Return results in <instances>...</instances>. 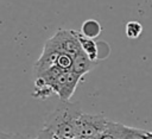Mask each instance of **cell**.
Returning <instances> with one entry per match:
<instances>
[{
    "label": "cell",
    "mask_w": 152,
    "mask_h": 139,
    "mask_svg": "<svg viewBox=\"0 0 152 139\" xmlns=\"http://www.w3.org/2000/svg\"><path fill=\"white\" fill-rule=\"evenodd\" d=\"M83 112L78 103L61 101L56 109L45 119L44 127L55 132L62 139H76V120Z\"/></svg>",
    "instance_id": "1"
},
{
    "label": "cell",
    "mask_w": 152,
    "mask_h": 139,
    "mask_svg": "<svg viewBox=\"0 0 152 139\" xmlns=\"http://www.w3.org/2000/svg\"><path fill=\"white\" fill-rule=\"evenodd\" d=\"M108 124H109V119H107L102 114L82 113L76 120V125H75L76 139L97 137L107 131Z\"/></svg>",
    "instance_id": "2"
},
{
    "label": "cell",
    "mask_w": 152,
    "mask_h": 139,
    "mask_svg": "<svg viewBox=\"0 0 152 139\" xmlns=\"http://www.w3.org/2000/svg\"><path fill=\"white\" fill-rule=\"evenodd\" d=\"M44 45L59 53H69L71 56H76L82 50L76 31L74 30H57L56 33L45 42Z\"/></svg>",
    "instance_id": "3"
},
{
    "label": "cell",
    "mask_w": 152,
    "mask_h": 139,
    "mask_svg": "<svg viewBox=\"0 0 152 139\" xmlns=\"http://www.w3.org/2000/svg\"><path fill=\"white\" fill-rule=\"evenodd\" d=\"M83 77L75 74L72 70L63 71L51 84V88L56 95H58L61 101H69L74 95L78 83Z\"/></svg>",
    "instance_id": "4"
},
{
    "label": "cell",
    "mask_w": 152,
    "mask_h": 139,
    "mask_svg": "<svg viewBox=\"0 0 152 139\" xmlns=\"http://www.w3.org/2000/svg\"><path fill=\"white\" fill-rule=\"evenodd\" d=\"M107 132L110 133L115 139H145L146 131L128 127L120 122L109 120Z\"/></svg>",
    "instance_id": "5"
},
{
    "label": "cell",
    "mask_w": 152,
    "mask_h": 139,
    "mask_svg": "<svg viewBox=\"0 0 152 139\" xmlns=\"http://www.w3.org/2000/svg\"><path fill=\"white\" fill-rule=\"evenodd\" d=\"M97 65V62L90 59L83 50H81L76 56H74V64H72V71L77 74L81 77H84L86 74L90 72Z\"/></svg>",
    "instance_id": "6"
},
{
    "label": "cell",
    "mask_w": 152,
    "mask_h": 139,
    "mask_svg": "<svg viewBox=\"0 0 152 139\" xmlns=\"http://www.w3.org/2000/svg\"><path fill=\"white\" fill-rule=\"evenodd\" d=\"M76 34H77V38L80 40V44H81V48L83 50V52L93 61L97 62V42H95L94 39H90V38H87L84 37L80 31H76Z\"/></svg>",
    "instance_id": "7"
},
{
    "label": "cell",
    "mask_w": 152,
    "mask_h": 139,
    "mask_svg": "<svg viewBox=\"0 0 152 139\" xmlns=\"http://www.w3.org/2000/svg\"><path fill=\"white\" fill-rule=\"evenodd\" d=\"M84 37L90 38V39H95L97 38L101 32H102V26L101 24L96 20V19H87L82 23L81 26V31H80Z\"/></svg>",
    "instance_id": "8"
},
{
    "label": "cell",
    "mask_w": 152,
    "mask_h": 139,
    "mask_svg": "<svg viewBox=\"0 0 152 139\" xmlns=\"http://www.w3.org/2000/svg\"><path fill=\"white\" fill-rule=\"evenodd\" d=\"M142 32V25L139 23V21H135V20H131L126 24V27H125V33L128 38L131 39H137L140 37Z\"/></svg>",
    "instance_id": "9"
},
{
    "label": "cell",
    "mask_w": 152,
    "mask_h": 139,
    "mask_svg": "<svg viewBox=\"0 0 152 139\" xmlns=\"http://www.w3.org/2000/svg\"><path fill=\"white\" fill-rule=\"evenodd\" d=\"M72 64H74V56H71L69 53H61L58 56L55 65L64 71H69L72 69Z\"/></svg>",
    "instance_id": "10"
},
{
    "label": "cell",
    "mask_w": 152,
    "mask_h": 139,
    "mask_svg": "<svg viewBox=\"0 0 152 139\" xmlns=\"http://www.w3.org/2000/svg\"><path fill=\"white\" fill-rule=\"evenodd\" d=\"M109 46L106 42H97V59L107 58L109 55Z\"/></svg>",
    "instance_id": "11"
},
{
    "label": "cell",
    "mask_w": 152,
    "mask_h": 139,
    "mask_svg": "<svg viewBox=\"0 0 152 139\" xmlns=\"http://www.w3.org/2000/svg\"><path fill=\"white\" fill-rule=\"evenodd\" d=\"M36 139H62V138L58 137L55 132H52V131H50V129L43 127V128L39 131V133H38V135H37Z\"/></svg>",
    "instance_id": "12"
},
{
    "label": "cell",
    "mask_w": 152,
    "mask_h": 139,
    "mask_svg": "<svg viewBox=\"0 0 152 139\" xmlns=\"http://www.w3.org/2000/svg\"><path fill=\"white\" fill-rule=\"evenodd\" d=\"M0 139H33L28 135H24L20 133H6L0 132Z\"/></svg>",
    "instance_id": "13"
},
{
    "label": "cell",
    "mask_w": 152,
    "mask_h": 139,
    "mask_svg": "<svg viewBox=\"0 0 152 139\" xmlns=\"http://www.w3.org/2000/svg\"><path fill=\"white\" fill-rule=\"evenodd\" d=\"M96 139H115L110 133H108L107 131L104 132V133H102V134H100V135H97L96 137Z\"/></svg>",
    "instance_id": "14"
},
{
    "label": "cell",
    "mask_w": 152,
    "mask_h": 139,
    "mask_svg": "<svg viewBox=\"0 0 152 139\" xmlns=\"http://www.w3.org/2000/svg\"><path fill=\"white\" fill-rule=\"evenodd\" d=\"M145 139H152V132H146L145 133Z\"/></svg>",
    "instance_id": "15"
}]
</instances>
